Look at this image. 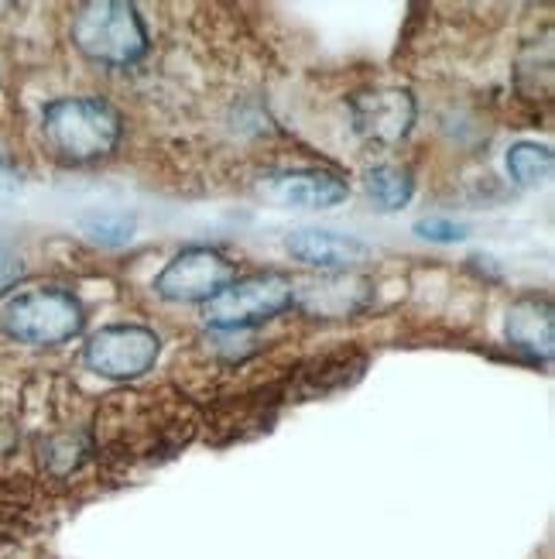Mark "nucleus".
I'll list each match as a JSON object with an SVG mask.
<instances>
[{
    "label": "nucleus",
    "mask_w": 555,
    "mask_h": 559,
    "mask_svg": "<svg viewBox=\"0 0 555 559\" xmlns=\"http://www.w3.org/2000/svg\"><path fill=\"white\" fill-rule=\"evenodd\" d=\"M0 326L8 336L21 340L32 347H59L65 340L80 336L86 326L83 302L65 288L41 285V288H24L11 296L0 309Z\"/></svg>",
    "instance_id": "obj_3"
},
{
    "label": "nucleus",
    "mask_w": 555,
    "mask_h": 559,
    "mask_svg": "<svg viewBox=\"0 0 555 559\" xmlns=\"http://www.w3.org/2000/svg\"><path fill=\"white\" fill-rule=\"evenodd\" d=\"M80 234H86L100 248H120L128 245L137 230V216L128 210H89L80 216Z\"/></svg>",
    "instance_id": "obj_13"
},
{
    "label": "nucleus",
    "mask_w": 555,
    "mask_h": 559,
    "mask_svg": "<svg viewBox=\"0 0 555 559\" xmlns=\"http://www.w3.org/2000/svg\"><path fill=\"white\" fill-rule=\"evenodd\" d=\"M508 340L511 347L528 354L532 360L552 357V340H555V320H552V302L545 296H524L508 309Z\"/></svg>",
    "instance_id": "obj_11"
},
{
    "label": "nucleus",
    "mask_w": 555,
    "mask_h": 559,
    "mask_svg": "<svg viewBox=\"0 0 555 559\" xmlns=\"http://www.w3.org/2000/svg\"><path fill=\"white\" fill-rule=\"evenodd\" d=\"M24 275V264H21V258L8 248V245H0V296L11 288V285H17V278Z\"/></svg>",
    "instance_id": "obj_16"
},
{
    "label": "nucleus",
    "mask_w": 555,
    "mask_h": 559,
    "mask_svg": "<svg viewBox=\"0 0 555 559\" xmlns=\"http://www.w3.org/2000/svg\"><path fill=\"white\" fill-rule=\"evenodd\" d=\"M415 96L398 86H377L350 96L353 131L374 148H395L398 141H405L415 124Z\"/></svg>",
    "instance_id": "obj_7"
},
{
    "label": "nucleus",
    "mask_w": 555,
    "mask_h": 559,
    "mask_svg": "<svg viewBox=\"0 0 555 559\" xmlns=\"http://www.w3.org/2000/svg\"><path fill=\"white\" fill-rule=\"evenodd\" d=\"M72 45L80 52L110 69H128L148 52V28L134 4H120V0H89L72 11L69 21Z\"/></svg>",
    "instance_id": "obj_2"
},
{
    "label": "nucleus",
    "mask_w": 555,
    "mask_h": 559,
    "mask_svg": "<svg viewBox=\"0 0 555 559\" xmlns=\"http://www.w3.org/2000/svg\"><path fill=\"white\" fill-rule=\"evenodd\" d=\"M161 354V336L141 323H113L96 330L86 347L83 360L93 374L110 381H134L155 368Z\"/></svg>",
    "instance_id": "obj_5"
},
{
    "label": "nucleus",
    "mask_w": 555,
    "mask_h": 559,
    "mask_svg": "<svg viewBox=\"0 0 555 559\" xmlns=\"http://www.w3.org/2000/svg\"><path fill=\"white\" fill-rule=\"evenodd\" d=\"M364 189H367V197L374 200L377 210L395 213V210L408 206V200H412L415 179H412V173H408L405 165L377 162V165H371L367 173H364Z\"/></svg>",
    "instance_id": "obj_12"
},
{
    "label": "nucleus",
    "mask_w": 555,
    "mask_h": 559,
    "mask_svg": "<svg viewBox=\"0 0 555 559\" xmlns=\"http://www.w3.org/2000/svg\"><path fill=\"white\" fill-rule=\"evenodd\" d=\"M285 251L295 261L309 264V269L319 272H350L357 264L371 261V245H364L353 234H340V230H326V227H299L285 237Z\"/></svg>",
    "instance_id": "obj_9"
},
{
    "label": "nucleus",
    "mask_w": 555,
    "mask_h": 559,
    "mask_svg": "<svg viewBox=\"0 0 555 559\" xmlns=\"http://www.w3.org/2000/svg\"><path fill=\"white\" fill-rule=\"evenodd\" d=\"M257 197L278 210H333L350 197V186L329 168H288L257 182Z\"/></svg>",
    "instance_id": "obj_8"
},
{
    "label": "nucleus",
    "mask_w": 555,
    "mask_h": 559,
    "mask_svg": "<svg viewBox=\"0 0 555 559\" xmlns=\"http://www.w3.org/2000/svg\"><path fill=\"white\" fill-rule=\"evenodd\" d=\"M48 148L72 165L110 158L124 138V117L104 96H62L41 110Z\"/></svg>",
    "instance_id": "obj_1"
},
{
    "label": "nucleus",
    "mask_w": 555,
    "mask_h": 559,
    "mask_svg": "<svg viewBox=\"0 0 555 559\" xmlns=\"http://www.w3.org/2000/svg\"><path fill=\"white\" fill-rule=\"evenodd\" d=\"M295 306V282L281 272H257L248 278H233L224 292H216L209 302H203V323L209 330H251L257 323H268L285 309Z\"/></svg>",
    "instance_id": "obj_4"
},
{
    "label": "nucleus",
    "mask_w": 555,
    "mask_h": 559,
    "mask_svg": "<svg viewBox=\"0 0 555 559\" xmlns=\"http://www.w3.org/2000/svg\"><path fill=\"white\" fill-rule=\"evenodd\" d=\"M415 234L432 240V245H456V240H467L470 227L460 221H449V216H425L415 224Z\"/></svg>",
    "instance_id": "obj_15"
},
{
    "label": "nucleus",
    "mask_w": 555,
    "mask_h": 559,
    "mask_svg": "<svg viewBox=\"0 0 555 559\" xmlns=\"http://www.w3.org/2000/svg\"><path fill=\"white\" fill-rule=\"evenodd\" d=\"M237 278V264L216 248H185L155 278V296L168 302H209Z\"/></svg>",
    "instance_id": "obj_6"
},
{
    "label": "nucleus",
    "mask_w": 555,
    "mask_h": 559,
    "mask_svg": "<svg viewBox=\"0 0 555 559\" xmlns=\"http://www.w3.org/2000/svg\"><path fill=\"white\" fill-rule=\"evenodd\" d=\"M552 168H555V158H552V148L548 144H539V141H518L511 144L508 152V173L518 186L524 189H535L542 182L552 179Z\"/></svg>",
    "instance_id": "obj_14"
},
{
    "label": "nucleus",
    "mask_w": 555,
    "mask_h": 559,
    "mask_svg": "<svg viewBox=\"0 0 555 559\" xmlns=\"http://www.w3.org/2000/svg\"><path fill=\"white\" fill-rule=\"evenodd\" d=\"M295 302L316 316H353L371 302V285L347 272H329L319 282L295 288Z\"/></svg>",
    "instance_id": "obj_10"
}]
</instances>
